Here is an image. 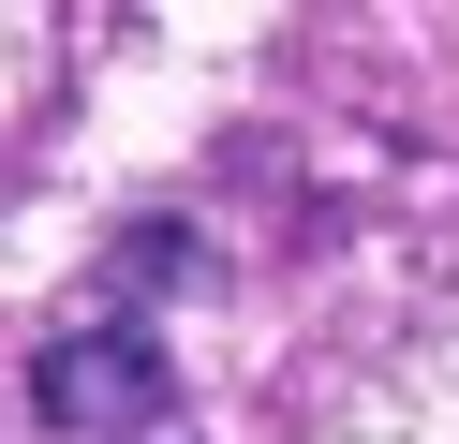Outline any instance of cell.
I'll return each instance as SVG.
<instances>
[{"label":"cell","instance_id":"cell-1","mask_svg":"<svg viewBox=\"0 0 459 444\" xmlns=\"http://www.w3.org/2000/svg\"><path fill=\"white\" fill-rule=\"evenodd\" d=\"M30 414L60 444H149L163 414H178V355H163L149 326H60V341L30 355Z\"/></svg>","mask_w":459,"mask_h":444}]
</instances>
